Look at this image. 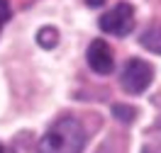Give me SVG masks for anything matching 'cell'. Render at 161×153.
Wrapping results in <instances>:
<instances>
[{
  "instance_id": "11",
  "label": "cell",
  "mask_w": 161,
  "mask_h": 153,
  "mask_svg": "<svg viewBox=\"0 0 161 153\" xmlns=\"http://www.w3.org/2000/svg\"><path fill=\"white\" fill-rule=\"evenodd\" d=\"M98 153H110V151H108V148H100V151H98Z\"/></svg>"
},
{
  "instance_id": "5",
  "label": "cell",
  "mask_w": 161,
  "mask_h": 153,
  "mask_svg": "<svg viewBox=\"0 0 161 153\" xmlns=\"http://www.w3.org/2000/svg\"><path fill=\"white\" fill-rule=\"evenodd\" d=\"M139 41H142L144 49L154 51V54H161V24H151V27H147Z\"/></svg>"
},
{
  "instance_id": "6",
  "label": "cell",
  "mask_w": 161,
  "mask_h": 153,
  "mask_svg": "<svg viewBox=\"0 0 161 153\" xmlns=\"http://www.w3.org/2000/svg\"><path fill=\"white\" fill-rule=\"evenodd\" d=\"M37 41H39V46H44V49H54L59 44V32L54 29V27H42L37 32Z\"/></svg>"
},
{
  "instance_id": "1",
  "label": "cell",
  "mask_w": 161,
  "mask_h": 153,
  "mask_svg": "<svg viewBox=\"0 0 161 153\" xmlns=\"http://www.w3.org/2000/svg\"><path fill=\"white\" fill-rule=\"evenodd\" d=\"M83 148H86L83 124L73 117H61L39 139L37 153H83Z\"/></svg>"
},
{
  "instance_id": "9",
  "label": "cell",
  "mask_w": 161,
  "mask_h": 153,
  "mask_svg": "<svg viewBox=\"0 0 161 153\" xmlns=\"http://www.w3.org/2000/svg\"><path fill=\"white\" fill-rule=\"evenodd\" d=\"M86 3H88L91 8H100V5H103V3H105V0H86Z\"/></svg>"
},
{
  "instance_id": "7",
  "label": "cell",
  "mask_w": 161,
  "mask_h": 153,
  "mask_svg": "<svg viewBox=\"0 0 161 153\" xmlns=\"http://www.w3.org/2000/svg\"><path fill=\"white\" fill-rule=\"evenodd\" d=\"M112 114L120 119V122H132L134 119V110L127 105H112Z\"/></svg>"
},
{
  "instance_id": "12",
  "label": "cell",
  "mask_w": 161,
  "mask_h": 153,
  "mask_svg": "<svg viewBox=\"0 0 161 153\" xmlns=\"http://www.w3.org/2000/svg\"><path fill=\"white\" fill-rule=\"evenodd\" d=\"M0 27H3V22H0Z\"/></svg>"
},
{
  "instance_id": "4",
  "label": "cell",
  "mask_w": 161,
  "mask_h": 153,
  "mask_svg": "<svg viewBox=\"0 0 161 153\" xmlns=\"http://www.w3.org/2000/svg\"><path fill=\"white\" fill-rule=\"evenodd\" d=\"M88 66H91L95 73H100V75L112 73L115 59H112V51H110V46H108V41L95 39L91 46H88Z\"/></svg>"
},
{
  "instance_id": "3",
  "label": "cell",
  "mask_w": 161,
  "mask_h": 153,
  "mask_svg": "<svg viewBox=\"0 0 161 153\" xmlns=\"http://www.w3.org/2000/svg\"><path fill=\"white\" fill-rule=\"evenodd\" d=\"M134 27V10L130 3H120L100 17V29L115 37H127Z\"/></svg>"
},
{
  "instance_id": "2",
  "label": "cell",
  "mask_w": 161,
  "mask_h": 153,
  "mask_svg": "<svg viewBox=\"0 0 161 153\" xmlns=\"http://www.w3.org/2000/svg\"><path fill=\"white\" fill-rule=\"evenodd\" d=\"M151 78H154V68H151L144 59H130V61L125 63L122 73H120L122 88H125V92H130V95L144 92L149 88Z\"/></svg>"
},
{
  "instance_id": "10",
  "label": "cell",
  "mask_w": 161,
  "mask_h": 153,
  "mask_svg": "<svg viewBox=\"0 0 161 153\" xmlns=\"http://www.w3.org/2000/svg\"><path fill=\"white\" fill-rule=\"evenodd\" d=\"M0 153H12V151H8V148H5L3 143H0Z\"/></svg>"
},
{
  "instance_id": "8",
  "label": "cell",
  "mask_w": 161,
  "mask_h": 153,
  "mask_svg": "<svg viewBox=\"0 0 161 153\" xmlns=\"http://www.w3.org/2000/svg\"><path fill=\"white\" fill-rule=\"evenodd\" d=\"M8 20H10V5H8V0H0V22L5 24Z\"/></svg>"
}]
</instances>
